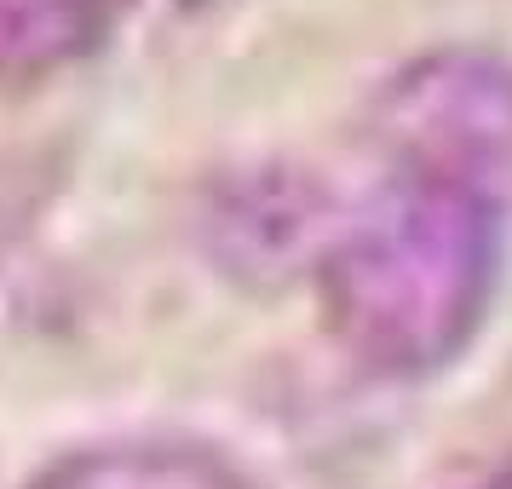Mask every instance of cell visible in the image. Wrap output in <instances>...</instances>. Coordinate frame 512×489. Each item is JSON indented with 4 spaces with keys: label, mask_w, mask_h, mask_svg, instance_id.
Segmentation results:
<instances>
[{
    "label": "cell",
    "mask_w": 512,
    "mask_h": 489,
    "mask_svg": "<svg viewBox=\"0 0 512 489\" xmlns=\"http://www.w3.org/2000/svg\"><path fill=\"white\" fill-rule=\"evenodd\" d=\"M512 208L478 190L380 173L317 242V311L328 340L374 380H426L484 334Z\"/></svg>",
    "instance_id": "cell-1"
},
{
    "label": "cell",
    "mask_w": 512,
    "mask_h": 489,
    "mask_svg": "<svg viewBox=\"0 0 512 489\" xmlns=\"http://www.w3.org/2000/svg\"><path fill=\"white\" fill-rule=\"evenodd\" d=\"M380 173H415L512 208V58L432 47L374 93L363 121Z\"/></svg>",
    "instance_id": "cell-2"
},
{
    "label": "cell",
    "mask_w": 512,
    "mask_h": 489,
    "mask_svg": "<svg viewBox=\"0 0 512 489\" xmlns=\"http://www.w3.org/2000/svg\"><path fill=\"white\" fill-rule=\"evenodd\" d=\"M24 489H265V484L213 443L121 438L58 455Z\"/></svg>",
    "instance_id": "cell-3"
},
{
    "label": "cell",
    "mask_w": 512,
    "mask_h": 489,
    "mask_svg": "<svg viewBox=\"0 0 512 489\" xmlns=\"http://www.w3.org/2000/svg\"><path fill=\"white\" fill-rule=\"evenodd\" d=\"M133 12L139 0H0V87L87 64Z\"/></svg>",
    "instance_id": "cell-4"
},
{
    "label": "cell",
    "mask_w": 512,
    "mask_h": 489,
    "mask_svg": "<svg viewBox=\"0 0 512 489\" xmlns=\"http://www.w3.org/2000/svg\"><path fill=\"white\" fill-rule=\"evenodd\" d=\"M478 489H512V461L501 466V472H489V478H484V484H478Z\"/></svg>",
    "instance_id": "cell-5"
}]
</instances>
